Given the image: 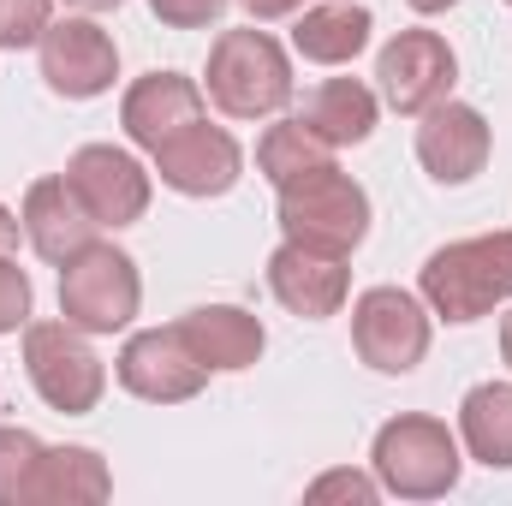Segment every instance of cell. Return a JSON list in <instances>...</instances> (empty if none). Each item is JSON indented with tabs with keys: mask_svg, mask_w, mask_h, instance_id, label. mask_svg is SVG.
<instances>
[{
	"mask_svg": "<svg viewBox=\"0 0 512 506\" xmlns=\"http://www.w3.org/2000/svg\"><path fill=\"white\" fill-rule=\"evenodd\" d=\"M274 215H280V239L310 251L352 256L370 239V191L334 161H316L286 185H274Z\"/></svg>",
	"mask_w": 512,
	"mask_h": 506,
	"instance_id": "6da1fadb",
	"label": "cell"
},
{
	"mask_svg": "<svg viewBox=\"0 0 512 506\" xmlns=\"http://www.w3.org/2000/svg\"><path fill=\"white\" fill-rule=\"evenodd\" d=\"M417 298L429 304V316L465 328L483 322L489 310L512 304V233H483V239H453L441 251H429L417 274Z\"/></svg>",
	"mask_w": 512,
	"mask_h": 506,
	"instance_id": "7a4b0ae2",
	"label": "cell"
},
{
	"mask_svg": "<svg viewBox=\"0 0 512 506\" xmlns=\"http://www.w3.org/2000/svg\"><path fill=\"white\" fill-rule=\"evenodd\" d=\"M370 471H376L382 495H399V501H441V495L459 489L465 453H459V435H453L441 417L399 411V417H387L382 429H376Z\"/></svg>",
	"mask_w": 512,
	"mask_h": 506,
	"instance_id": "3957f363",
	"label": "cell"
},
{
	"mask_svg": "<svg viewBox=\"0 0 512 506\" xmlns=\"http://www.w3.org/2000/svg\"><path fill=\"white\" fill-rule=\"evenodd\" d=\"M209 102L227 120H274L292 108V60L268 30H221L209 48Z\"/></svg>",
	"mask_w": 512,
	"mask_h": 506,
	"instance_id": "277c9868",
	"label": "cell"
},
{
	"mask_svg": "<svg viewBox=\"0 0 512 506\" xmlns=\"http://www.w3.org/2000/svg\"><path fill=\"white\" fill-rule=\"evenodd\" d=\"M24 376L42 393V405L60 411V417H84V411H96L102 393H108V364L96 358L90 334L72 328L66 316L24 328Z\"/></svg>",
	"mask_w": 512,
	"mask_h": 506,
	"instance_id": "5b68a950",
	"label": "cell"
},
{
	"mask_svg": "<svg viewBox=\"0 0 512 506\" xmlns=\"http://www.w3.org/2000/svg\"><path fill=\"white\" fill-rule=\"evenodd\" d=\"M143 304V274L120 245H84L60 262V316L84 334H120Z\"/></svg>",
	"mask_w": 512,
	"mask_h": 506,
	"instance_id": "8992f818",
	"label": "cell"
},
{
	"mask_svg": "<svg viewBox=\"0 0 512 506\" xmlns=\"http://www.w3.org/2000/svg\"><path fill=\"white\" fill-rule=\"evenodd\" d=\"M435 316L405 286H370L352 298V346L376 376H411L429 358Z\"/></svg>",
	"mask_w": 512,
	"mask_h": 506,
	"instance_id": "52a82bcc",
	"label": "cell"
},
{
	"mask_svg": "<svg viewBox=\"0 0 512 506\" xmlns=\"http://www.w3.org/2000/svg\"><path fill=\"white\" fill-rule=\"evenodd\" d=\"M66 185L78 191V203L96 215V227H137L149 215V197H155V179L149 167L131 155V149H114V143H84L72 149L66 161Z\"/></svg>",
	"mask_w": 512,
	"mask_h": 506,
	"instance_id": "ba28073f",
	"label": "cell"
},
{
	"mask_svg": "<svg viewBox=\"0 0 512 506\" xmlns=\"http://www.w3.org/2000/svg\"><path fill=\"white\" fill-rule=\"evenodd\" d=\"M453 78H459V54L441 30H399L376 54V84H382V102L393 114H423L435 102L453 96Z\"/></svg>",
	"mask_w": 512,
	"mask_h": 506,
	"instance_id": "9c48e42d",
	"label": "cell"
},
{
	"mask_svg": "<svg viewBox=\"0 0 512 506\" xmlns=\"http://www.w3.org/2000/svg\"><path fill=\"white\" fill-rule=\"evenodd\" d=\"M114 376L126 393L149 399V405H185L209 387V370L191 352V340L179 334V322L173 328H137L114 358Z\"/></svg>",
	"mask_w": 512,
	"mask_h": 506,
	"instance_id": "30bf717a",
	"label": "cell"
},
{
	"mask_svg": "<svg viewBox=\"0 0 512 506\" xmlns=\"http://www.w3.org/2000/svg\"><path fill=\"white\" fill-rule=\"evenodd\" d=\"M36 54H42V84L54 96H66V102H96L120 78V48H114V36L96 18H60V24H48L42 42H36Z\"/></svg>",
	"mask_w": 512,
	"mask_h": 506,
	"instance_id": "8fae6325",
	"label": "cell"
},
{
	"mask_svg": "<svg viewBox=\"0 0 512 506\" xmlns=\"http://www.w3.org/2000/svg\"><path fill=\"white\" fill-rule=\"evenodd\" d=\"M155 173L167 191L179 197H227L239 179H245V149L227 126H209V120H191L185 131H173L161 149H155Z\"/></svg>",
	"mask_w": 512,
	"mask_h": 506,
	"instance_id": "7c38bea8",
	"label": "cell"
},
{
	"mask_svg": "<svg viewBox=\"0 0 512 506\" xmlns=\"http://www.w3.org/2000/svg\"><path fill=\"white\" fill-rule=\"evenodd\" d=\"M489 149H495V131L471 102L447 96L417 114V161L435 185H471L489 167Z\"/></svg>",
	"mask_w": 512,
	"mask_h": 506,
	"instance_id": "4fadbf2b",
	"label": "cell"
},
{
	"mask_svg": "<svg viewBox=\"0 0 512 506\" xmlns=\"http://www.w3.org/2000/svg\"><path fill=\"white\" fill-rule=\"evenodd\" d=\"M268 292H274L292 316L328 322V316H340L346 298H352V268H346V256H334V251H310V245L280 239L274 256H268Z\"/></svg>",
	"mask_w": 512,
	"mask_h": 506,
	"instance_id": "5bb4252c",
	"label": "cell"
},
{
	"mask_svg": "<svg viewBox=\"0 0 512 506\" xmlns=\"http://www.w3.org/2000/svg\"><path fill=\"white\" fill-rule=\"evenodd\" d=\"M18 227H24V239H30V251L42 256V262H72V256L84 251V245H96V215L78 203V191L66 185V173H48V179H36L30 191H24V209H18Z\"/></svg>",
	"mask_w": 512,
	"mask_h": 506,
	"instance_id": "9a60e30c",
	"label": "cell"
},
{
	"mask_svg": "<svg viewBox=\"0 0 512 506\" xmlns=\"http://www.w3.org/2000/svg\"><path fill=\"white\" fill-rule=\"evenodd\" d=\"M191 120H203V84L185 72H143L120 96V126L137 149H161L173 131H185Z\"/></svg>",
	"mask_w": 512,
	"mask_h": 506,
	"instance_id": "2e32d148",
	"label": "cell"
},
{
	"mask_svg": "<svg viewBox=\"0 0 512 506\" xmlns=\"http://www.w3.org/2000/svg\"><path fill=\"white\" fill-rule=\"evenodd\" d=\"M179 334L191 340V352L203 358L209 376H239V370H251L256 358H262V346H268L262 322H256L245 304H197V310L179 316Z\"/></svg>",
	"mask_w": 512,
	"mask_h": 506,
	"instance_id": "e0dca14e",
	"label": "cell"
},
{
	"mask_svg": "<svg viewBox=\"0 0 512 506\" xmlns=\"http://www.w3.org/2000/svg\"><path fill=\"white\" fill-rule=\"evenodd\" d=\"M114 495V471L96 447H42L18 506H90Z\"/></svg>",
	"mask_w": 512,
	"mask_h": 506,
	"instance_id": "ac0fdd59",
	"label": "cell"
},
{
	"mask_svg": "<svg viewBox=\"0 0 512 506\" xmlns=\"http://www.w3.org/2000/svg\"><path fill=\"white\" fill-rule=\"evenodd\" d=\"M370 30H376L370 6H358V0H316L292 24V54L310 60V66H352L370 48Z\"/></svg>",
	"mask_w": 512,
	"mask_h": 506,
	"instance_id": "d6986e66",
	"label": "cell"
},
{
	"mask_svg": "<svg viewBox=\"0 0 512 506\" xmlns=\"http://www.w3.org/2000/svg\"><path fill=\"white\" fill-rule=\"evenodd\" d=\"M298 120L316 131L328 149H352V143H370V131L382 120V102H376V90L364 78H322L304 96Z\"/></svg>",
	"mask_w": 512,
	"mask_h": 506,
	"instance_id": "ffe728a7",
	"label": "cell"
},
{
	"mask_svg": "<svg viewBox=\"0 0 512 506\" xmlns=\"http://www.w3.org/2000/svg\"><path fill=\"white\" fill-rule=\"evenodd\" d=\"M459 447L489 471H512V381H477L459 399Z\"/></svg>",
	"mask_w": 512,
	"mask_h": 506,
	"instance_id": "44dd1931",
	"label": "cell"
},
{
	"mask_svg": "<svg viewBox=\"0 0 512 506\" xmlns=\"http://www.w3.org/2000/svg\"><path fill=\"white\" fill-rule=\"evenodd\" d=\"M316 161H334V149L304 126L298 114L256 137V173H262L268 185H286L292 173H304V167H316Z\"/></svg>",
	"mask_w": 512,
	"mask_h": 506,
	"instance_id": "7402d4cb",
	"label": "cell"
},
{
	"mask_svg": "<svg viewBox=\"0 0 512 506\" xmlns=\"http://www.w3.org/2000/svg\"><path fill=\"white\" fill-rule=\"evenodd\" d=\"M36 459H42V441H36L30 429L0 423V506H18L24 477H30V465H36Z\"/></svg>",
	"mask_w": 512,
	"mask_h": 506,
	"instance_id": "603a6c76",
	"label": "cell"
},
{
	"mask_svg": "<svg viewBox=\"0 0 512 506\" xmlns=\"http://www.w3.org/2000/svg\"><path fill=\"white\" fill-rule=\"evenodd\" d=\"M48 24H54V0H0V48L6 54L36 48Z\"/></svg>",
	"mask_w": 512,
	"mask_h": 506,
	"instance_id": "cb8c5ba5",
	"label": "cell"
},
{
	"mask_svg": "<svg viewBox=\"0 0 512 506\" xmlns=\"http://www.w3.org/2000/svg\"><path fill=\"white\" fill-rule=\"evenodd\" d=\"M30 304H36V286H30V274H24L12 256H0V334H18V328H30Z\"/></svg>",
	"mask_w": 512,
	"mask_h": 506,
	"instance_id": "d4e9b609",
	"label": "cell"
},
{
	"mask_svg": "<svg viewBox=\"0 0 512 506\" xmlns=\"http://www.w3.org/2000/svg\"><path fill=\"white\" fill-rule=\"evenodd\" d=\"M304 501H358V506H376V501H382V483H376V471H322V477L304 489Z\"/></svg>",
	"mask_w": 512,
	"mask_h": 506,
	"instance_id": "484cf974",
	"label": "cell"
},
{
	"mask_svg": "<svg viewBox=\"0 0 512 506\" xmlns=\"http://www.w3.org/2000/svg\"><path fill=\"white\" fill-rule=\"evenodd\" d=\"M227 6H233V0H149V12H155L167 30H209V24H221Z\"/></svg>",
	"mask_w": 512,
	"mask_h": 506,
	"instance_id": "4316f807",
	"label": "cell"
},
{
	"mask_svg": "<svg viewBox=\"0 0 512 506\" xmlns=\"http://www.w3.org/2000/svg\"><path fill=\"white\" fill-rule=\"evenodd\" d=\"M245 12H251V24H274V18H298L304 6H316V0H239Z\"/></svg>",
	"mask_w": 512,
	"mask_h": 506,
	"instance_id": "83f0119b",
	"label": "cell"
},
{
	"mask_svg": "<svg viewBox=\"0 0 512 506\" xmlns=\"http://www.w3.org/2000/svg\"><path fill=\"white\" fill-rule=\"evenodd\" d=\"M18 233H24V227H18V215H12V209L0 203V256L18 251Z\"/></svg>",
	"mask_w": 512,
	"mask_h": 506,
	"instance_id": "f1b7e54d",
	"label": "cell"
},
{
	"mask_svg": "<svg viewBox=\"0 0 512 506\" xmlns=\"http://www.w3.org/2000/svg\"><path fill=\"white\" fill-rule=\"evenodd\" d=\"M411 12H423V18H435V12H447V6H459V0H405Z\"/></svg>",
	"mask_w": 512,
	"mask_h": 506,
	"instance_id": "f546056e",
	"label": "cell"
},
{
	"mask_svg": "<svg viewBox=\"0 0 512 506\" xmlns=\"http://www.w3.org/2000/svg\"><path fill=\"white\" fill-rule=\"evenodd\" d=\"M72 12H114V6H126V0H66Z\"/></svg>",
	"mask_w": 512,
	"mask_h": 506,
	"instance_id": "4dcf8cb0",
	"label": "cell"
},
{
	"mask_svg": "<svg viewBox=\"0 0 512 506\" xmlns=\"http://www.w3.org/2000/svg\"><path fill=\"white\" fill-rule=\"evenodd\" d=\"M501 358L512 364V304H507V316H501Z\"/></svg>",
	"mask_w": 512,
	"mask_h": 506,
	"instance_id": "1f68e13d",
	"label": "cell"
},
{
	"mask_svg": "<svg viewBox=\"0 0 512 506\" xmlns=\"http://www.w3.org/2000/svg\"><path fill=\"white\" fill-rule=\"evenodd\" d=\"M507 6H512V0H507Z\"/></svg>",
	"mask_w": 512,
	"mask_h": 506,
	"instance_id": "d6a6232c",
	"label": "cell"
}]
</instances>
